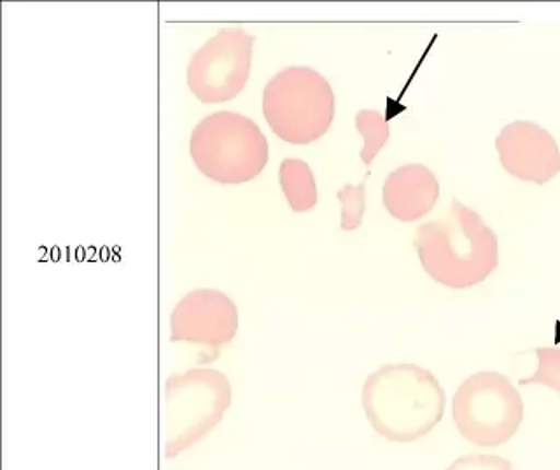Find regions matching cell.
<instances>
[{
    "mask_svg": "<svg viewBox=\"0 0 560 470\" xmlns=\"http://www.w3.org/2000/svg\"><path fill=\"white\" fill-rule=\"evenodd\" d=\"M446 470H512V463L490 455H466L457 458Z\"/></svg>",
    "mask_w": 560,
    "mask_h": 470,
    "instance_id": "obj_15",
    "label": "cell"
},
{
    "mask_svg": "<svg viewBox=\"0 0 560 470\" xmlns=\"http://www.w3.org/2000/svg\"><path fill=\"white\" fill-rule=\"evenodd\" d=\"M338 200L341 203L340 227L343 232H354L363 224L364 210H366V184L359 186L346 184L338 191Z\"/></svg>",
    "mask_w": 560,
    "mask_h": 470,
    "instance_id": "obj_13",
    "label": "cell"
},
{
    "mask_svg": "<svg viewBox=\"0 0 560 470\" xmlns=\"http://www.w3.org/2000/svg\"><path fill=\"white\" fill-rule=\"evenodd\" d=\"M192 163L219 184L256 179L268 163V140L261 128L244 114L219 110L192 128Z\"/></svg>",
    "mask_w": 560,
    "mask_h": 470,
    "instance_id": "obj_5",
    "label": "cell"
},
{
    "mask_svg": "<svg viewBox=\"0 0 560 470\" xmlns=\"http://www.w3.org/2000/svg\"><path fill=\"white\" fill-rule=\"evenodd\" d=\"M335 93L328 79L312 67L277 72L262 92V114L280 140L312 144L328 133L335 119Z\"/></svg>",
    "mask_w": 560,
    "mask_h": 470,
    "instance_id": "obj_4",
    "label": "cell"
},
{
    "mask_svg": "<svg viewBox=\"0 0 560 470\" xmlns=\"http://www.w3.org/2000/svg\"><path fill=\"white\" fill-rule=\"evenodd\" d=\"M238 331V309L218 289L191 291L171 315V341L215 352L232 343Z\"/></svg>",
    "mask_w": 560,
    "mask_h": 470,
    "instance_id": "obj_8",
    "label": "cell"
},
{
    "mask_svg": "<svg viewBox=\"0 0 560 470\" xmlns=\"http://www.w3.org/2000/svg\"><path fill=\"white\" fill-rule=\"evenodd\" d=\"M373 431L390 443H416L445 414V390L436 376L416 364H387L368 376L361 393Z\"/></svg>",
    "mask_w": 560,
    "mask_h": 470,
    "instance_id": "obj_2",
    "label": "cell"
},
{
    "mask_svg": "<svg viewBox=\"0 0 560 470\" xmlns=\"http://www.w3.org/2000/svg\"><path fill=\"white\" fill-rule=\"evenodd\" d=\"M452 419L464 439L480 448H498L524 422V401L515 385L495 371L464 379L452 399Z\"/></svg>",
    "mask_w": 560,
    "mask_h": 470,
    "instance_id": "obj_6",
    "label": "cell"
},
{
    "mask_svg": "<svg viewBox=\"0 0 560 470\" xmlns=\"http://www.w3.org/2000/svg\"><path fill=\"white\" fill-rule=\"evenodd\" d=\"M413 245L425 273L443 287H475L499 265L498 236L478 212L455 198L445 215L417 230Z\"/></svg>",
    "mask_w": 560,
    "mask_h": 470,
    "instance_id": "obj_1",
    "label": "cell"
},
{
    "mask_svg": "<svg viewBox=\"0 0 560 470\" xmlns=\"http://www.w3.org/2000/svg\"><path fill=\"white\" fill-rule=\"evenodd\" d=\"M233 401V388L224 373L210 367L177 373L166 379L163 454L180 457L215 431Z\"/></svg>",
    "mask_w": 560,
    "mask_h": 470,
    "instance_id": "obj_3",
    "label": "cell"
},
{
    "mask_svg": "<svg viewBox=\"0 0 560 470\" xmlns=\"http://www.w3.org/2000/svg\"><path fill=\"white\" fill-rule=\"evenodd\" d=\"M279 183L294 212H308L317 205V184L308 163L288 157L280 163Z\"/></svg>",
    "mask_w": 560,
    "mask_h": 470,
    "instance_id": "obj_11",
    "label": "cell"
},
{
    "mask_svg": "<svg viewBox=\"0 0 560 470\" xmlns=\"http://www.w3.org/2000/svg\"><path fill=\"white\" fill-rule=\"evenodd\" d=\"M440 198V183L433 171L420 163L402 165L387 175L382 189L384 207L401 223H413L434 209Z\"/></svg>",
    "mask_w": 560,
    "mask_h": 470,
    "instance_id": "obj_10",
    "label": "cell"
},
{
    "mask_svg": "<svg viewBox=\"0 0 560 470\" xmlns=\"http://www.w3.org/2000/svg\"><path fill=\"white\" fill-rule=\"evenodd\" d=\"M254 35L228 26L212 35L188 63V86L203 104H223L241 95L253 67Z\"/></svg>",
    "mask_w": 560,
    "mask_h": 470,
    "instance_id": "obj_7",
    "label": "cell"
},
{
    "mask_svg": "<svg viewBox=\"0 0 560 470\" xmlns=\"http://www.w3.org/2000/svg\"><path fill=\"white\" fill-rule=\"evenodd\" d=\"M355 128L364 139L363 149H361V162L370 166L375 160L376 154L381 153L387 140L390 137L389 122L384 118V114L378 110L363 109L355 116Z\"/></svg>",
    "mask_w": 560,
    "mask_h": 470,
    "instance_id": "obj_12",
    "label": "cell"
},
{
    "mask_svg": "<svg viewBox=\"0 0 560 470\" xmlns=\"http://www.w3.org/2000/svg\"><path fill=\"white\" fill-rule=\"evenodd\" d=\"M499 162L525 183H550L560 174V149L550 131L533 121H513L495 139Z\"/></svg>",
    "mask_w": 560,
    "mask_h": 470,
    "instance_id": "obj_9",
    "label": "cell"
},
{
    "mask_svg": "<svg viewBox=\"0 0 560 470\" xmlns=\"http://www.w3.org/2000/svg\"><path fill=\"white\" fill-rule=\"evenodd\" d=\"M534 353L538 357V369L530 378L521 379V385H545L560 396V350L538 349Z\"/></svg>",
    "mask_w": 560,
    "mask_h": 470,
    "instance_id": "obj_14",
    "label": "cell"
}]
</instances>
